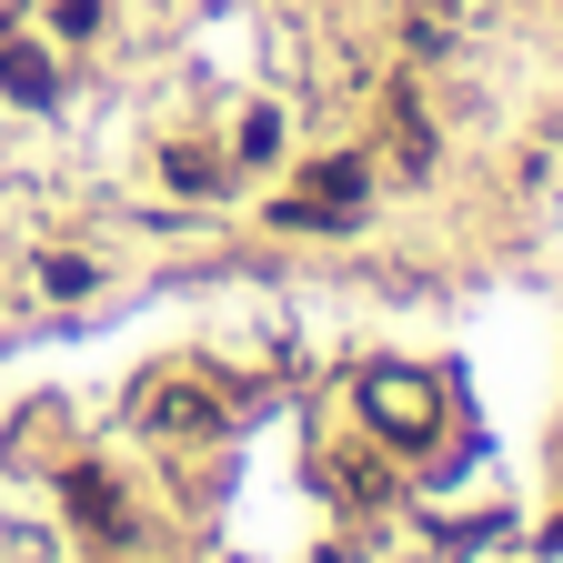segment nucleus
Returning <instances> with one entry per match:
<instances>
[{
	"mask_svg": "<svg viewBox=\"0 0 563 563\" xmlns=\"http://www.w3.org/2000/svg\"><path fill=\"white\" fill-rule=\"evenodd\" d=\"M363 402H373V422H383V433H402V443H422V433H433V412H443V393L433 383H422V373H373L363 383Z\"/></svg>",
	"mask_w": 563,
	"mask_h": 563,
	"instance_id": "f257e3e1",
	"label": "nucleus"
},
{
	"mask_svg": "<svg viewBox=\"0 0 563 563\" xmlns=\"http://www.w3.org/2000/svg\"><path fill=\"white\" fill-rule=\"evenodd\" d=\"M352 201H363V162H332L282 201V222H352Z\"/></svg>",
	"mask_w": 563,
	"mask_h": 563,
	"instance_id": "f03ea898",
	"label": "nucleus"
},
{
	"mask_svg": "<svg viewBox=\"0 0 563 563\" xmlns=\"http://www.w3.org/2000/svg\"><path fill=\"white\" fill-rule=\"evenodd\" d=\"M141 412H152L162 433H201V422H211V402H201V393H152Z\"/></svg>",
	"mask_w": 563,
	"mask_h": 563,
	"instance_id": "7ed1b4c3",
	"label": "nucleus"
},
{
	"mask_svg": "<svg viewBox=\"0 0 563 563\" xmlns=\"http://www.w3.org/2000/svg\"><path fill=\"white\" fill-rule=\"evenodd\" d=\"M0 81H11L21 101H51V60L41 51H0Z\"/></svg>",
	"mask_w": 563,
	"mask_h": 563,
	"instance_id": "20e7f679",
	"label": "nucleus"
}]
</instances>
